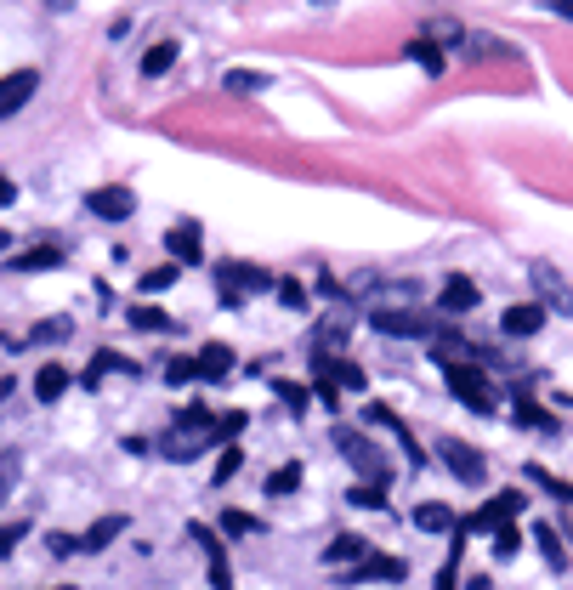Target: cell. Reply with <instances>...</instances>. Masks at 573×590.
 Here are the masks:
<instances>
[{"label":"cell","instance_id":"1","mask_svg":"<svg viewBox=\"0 0 573 590\" xmlns=\"http://www.w3.org/2000/svg\"><path fill=\"white\" fill-rule=\"evenodd\" d=\"M210 443H222V432H216V415H210L205 403H188V409L176 415L171 432L159 437V454H165V460H193V454H205Z\"/></svg>","mask_w":573,"mask_h":590},{"label":"cell","instance_id":"2","mask_svg":"<svg viewBox=\"0 0 573 590\" xmlns=\"http://www.w3.org/2000/svg\"><path fill=\"white\" fill-rule=\"evenodd\" d=\"M335 449L347 454V466L358 471L369 488H386V483H392V460H386V454L375 449L364 432H352V426H335Z\"/></svg>","mask_w":573,"mask_h":590},{"label":"cell","instance_id":"3","mask_svg":"<svg viewBox=\"0 0 573 590\" xmlns=\"http://www.w3.org/2000/svg\"><path fill=\"white\" fill-rule=\"evenodd\" d=\"M369 324L381 335H415V341H437V318L432 313H415V307H375L369 313Z\"/></svg>","mask_w":573,"mask_h":590},{"label":"cell","instance_id":"4","mask_svg":"<svg viewBox=\"0 0 573 590\" xmlns=\"http://www.w3.org/2000/svg\"><path fill=\"white\" fill-rule=\"evenodd\" d=\"M443 375H449V392L460 403H466L471 415H494V392H488V375L471 364H443Z\"/></svg>","mask_w":573,"mask_h":590},{"label":"cell","instance_id":"5","mask_svg":"<svg viewBox=\"0 0 573 590\" xmlns=\"http://www.w3.org/2000/svg\"><path fill=\"white\" fill-rule=\"evenodd\" d=\"M216 284H222V301H227V307H239L244 295L273 290V273H261V267H244V261H222V267H216Z\"/></svg>","mask_w":573,"mask_h":590},{"label":"cell","instance_id":"6","mask_svg":"<svg viewBox=\"0 0 573 590\" xmlns=\"http://www.w3.org/2000/svg\"><path fill=\"white\" fill-rule=\"evenodd\" d=\"M437 454H443V466L454 471V477H460V483H483L488 477V466H483V454L471 449V443H460V437H443V443H437Z\"/></svg>","mask_w":573,"mask_h":590},{"label":"cell","instance_id":"7","mask_svg":"<svg viewBox=\"0 0 573 590\" xmlns=\"http://www.w3.org/2000/svg\"><path fill=\"white\" fill-rule=\"evenodd\" d=\"M35 91H40V74H35V69H12V74H0V120L23 114Z\"/></svg>","mask_w":573,"mask_h":590},{"label":"cell","instance_id":"8","mask_svg":"<svg viewBox=\"0 0 573 590\" xmlns=\"http://www.w3.org/2000/svg\"><path fill=\"white\" fill-rule=\"evenodd\" d=\"M522 505H528V500H522L517 488H511V494H500V500H488L483 511H477V517H466L460 528H466V534H483V528H488V534H500L505 517H522Z\"/></svg>","mask_w":573,"mask_h":590},{"label":"cell","instance_id":"9","mask_svg":"<svg viewBox=\"0 0 573 590\" xmlns=\"http://www.w3.org/2000/svg\"><path fill=\"white\" fill-rule=\"evenodd\" d=\"M188 534H193V545H199V551H205V562H210V590H233V568H227V551H222V539L210 534L205 522H193Z\"/></svg>","mask_w":573,"mask_h":590},{"label":"cell","instance_id":"10","mask_svg":"<svg viewBox=\"0 0 573 590\" xmlns=\"http://www.w3.org/2000/svg\"><path fill=\"white\" fill-rule=\"evenodd\" d=\"M313 375H318V386H330V392H358L364 386V369L358 364H347V358H324V352H313Z\"/></svg>","mask_w":573,"mask_h":590},{"label":"cell","instance_id":"11","mask_svg":"<svg viewBox=\"0 0 573 590\" xmlns=\"http://www.w3.org/2000/svg\"><path fill=\"white\" fill-rule=\"evenodd\" d=\"M86 205H91V216H103V222H125V216L137 210V193L131 188H91Z\"/></svg>","mask_w":573,"mask_h":590},{"label":"cell","instance_id":"12","mask_svg":"<svg viewBox=\"0 0 573 590\" xmlns=\"http://www.w3.org/2000/svg\"><path fill=\"white\" fill-rule=\"evenodd\" d=\"M165 250H171L182 267H199V261H205V233H199V222H176L171 233H165Z\"/></svg>","mask_w":573,"mask_h":590},{"label":"cell","instance_id":"13","mask_svg":"<svg viewBox=\"0 0 573 590\" xmlns=\"http://www.w3.org/2000/svg\"><path fill=\"white\" fill-rule=\"evenodd\" d=\"M347 579H352V585H358V579H386V585H403V579H409V562H398V556H375V551H369L364 562H358V568H347Z\"/></svg>","mask_w":573,"mask_h":590},{"label":"cell","instance_id":"14","mask_svg":"<svg viewBox=\"0 0 573 590\" xmlns=\"http://www.w3.org/2000/svg\"><path fill=\"white\" fill-rule=\"evenodd\" d=\"M477 301H483V295H477V284H471L466 273H449V278H443V295H437V307H443V313H471Z\"/></svg>","mask_w":573,"mask_h":590},{"label":"cell","instance_id":"15","mask_svg":"<svg viewBox=\"0 0 573 590\" xmlns=\"http://www.w3.org/2000/svg\"><path fill=\"white\" fill-rule=\"evenodd\" d=\"M534 284H539V295L551 301L556 313H568V318H573V290L562 284V273H556V267H545V261H534Z\"/></svg>","mask_w":573,"mask_h":590},{"label":"cell","instance_id":"16","mask_svg":"<svg viewBox=\"0 0 573 590\" xmlns=\"http://www.w3.org/2000/svg\"><path fill=\"white\" fill-rule=\"evenodd\" d=\"M500 324H505V335H517V341H522V335H539V330H545V307H539V301L505 307V318H500Z\"/></svg>","mask_w":573,"mask_h":590},{"label":"cell","instance_id":"17","mask_svg":"<svg viewBox=\"0 0 573 590\" xmlns=\"http://www.w3.org/2000/svg\"><path fill=\"white\" fill-rule=\"evenodd\" d=\"M63 341H74V318L69 313L40 318L35 330H29V347H63Z\"/></svg>","mask_w":573,"mask_h":590},{"label":"cell","instance_id":"18","mask_svg":"<svg viewBox=\"0 0 573 590\" xmlns=\"http://www.w3.org/2000/svg\"><path fill=\"white\" fill-rule=\"evenodd\" d=\"M12 273H46V267H63V250L57 244H40V250H23V256L6 261Z\"/></svg>","mask_w":573,"mask_h":590},{"label":"cell","instance_id":"19","mask_svg":"<svg viewBox=\"0 0 573 590\" xmlns=\"http://www.w3.org/2000/svg\"><path fill=\"white\" fill-rule=\"evenodd\" d=\"M103 375H137V364H131V358H120V352H97V358H91V369L80 375V386H97Z\"/></svg>","mask_w":573,"mask_h":590},{"label":"cell","instance_id":"20","mask_svg":"<svg viewBox=\"0 0 573 590\" xmlns=\"http://www.w3.org/2000/svg\"><path fill=\"white\" fill-rule=\"evenodd\" d=\"M69 369H63V364H46V369H40V375H35V398L40 403H57V398H63V392H69Z\"/></svg>","mask_w":573,"mask_h":590},{"label":"cell","instance_id":"21","mask_svg":"<svg viewBox=\"0 0 573 590\" xmlns=\"http://www.w3.org/2000/svg\"><path fill=\"white\" fill-rule=\"evenodd\" d=\"M454 522H460V517H454L449 505H437V500L415 505V528H426V534H449Z\"/></svg>","mask_w":573,"mask_h":590},{"label":"cell","instance_id":"22","mask_svg":"<svg viewBox=\"0 0 573 590\" xmlns=\"http://www.w3.org/2000/svg\"><path fill=\"white\" fill-rule=\"evenodd\" d=\"M120 534H125V517H97V528L80 534V551H103V545H114Z\"/></svg>","mask_w":573,"mask_h":590},{"label":"cell","instance_id":"23","mask_svg":"<svg viewBox=\"0 0 573 590\" xmlns=\"http://www.w3.org/2000/svg\"><path fill=\"white\" fill-rule=\"evenodd\" d=\"M534 545H539V556H545V568H568V556H562V539H556V528L551 522H534Z\"/></svg>","mask_w":573,"mask_h":590},{"label":"cell","instance_id":"24","mask_svg":"<svg viewBox=\"0 0 573 590\" xmlns=\"http://www.w3.org/2000/svg\"><path fill=\"white\" fill-rule=\"evenodd\" d=\"M227 369H233V352H227L222 341H210V347L199 352V381H222Z\"/></svg>","mask_w":573,"mask_h":590},{"label":"cell","instance_id":"25","mask_svg":"<svg viewBox=\"0 0 573 590\" xmlns=\"http://www.w3.org/2000/svg\"><path fill=\"white\" fill-rule=\"evenodd\" d=\"M409 57H415V63H420L426 74H443V69H449V57H443V46H437V40H426V35H420V40H409Z\"/></svg>","mask_w":573,"mask_h":590},{"label":"cell","instance_id":"26","mask_svg":"<svg viewBox=\"0 0 573 590\" xmlns=\"http://www.w3.org/2000/svg\"><path fill=\"white\" fill-rule=\"evenodd\" d=\"M364 556H369L364 539H358V534H341L330 551H324V562H330V568H341V562H364Z\"/></svg>","mask_w":573,"mask_h":590},{"label":"cell","instance_id":"27","mask_svg":"<svg viewBox=\"0 0 573 590\" xmlns=\"http://www.w3.org/2000/svg\"><path fill=\"white\" fill-rule=\"evenodd\" d=\"M517 426H539V432H556V420L528 398V386H517Z\"/></svg>","mask_w":573,"mask_h":590},{"label":"cell","instance_id":"28","mask_svg":"<svg viewBox=\"0 0 573 590\" xmlns=\"http://www.w3.org/2000/svg\"><path fill=\"white\" fill-rule=\"evenodd\" d=\"M171 63H176V40H159V46H148V57H142V74L159 80V74H171Z\"/></svg>","mask_w":573,"mask_h":590},{"label":"cell","instance_id":"29","mask_svg":"<svg viewBox=\"0 0 573 590\" xmlns=\"http://www.w3.org/2000/svg\"><path fill=\"white\" fill-rule=\"evenodd\" d=\"M131 330H148V335H171L176 318H165L159 307H131Z\"/></svg>","mask_w":573,"mask_h":590},{"label":"cell","instance_id":"30","mask_svg":"<svg viewBox=\"0 0 573 590\" xmlns=\"http://www.w3.org/2000/svg\"><path fill=\"white\" fill-rule=\"evenodd\" d=\"M301 488V466L290 460V466H278L273 477H267V494H296Z\"/></svg>","mask_w":573,"mask_h":590},{"label":"cell","instance_id":"31","mask_svg":"<svg viewBox=\"0 0 573 590\" xmlns=\"http://www.w3.org/2000/svg\"><path fill=\"white\" fill-rule=\"evenodd\" d=\"M273 386H278V398H284L290 415H307V386H296V381H273Z\"/></svg>","mask_w":573,"mask_h":590},{"label":"cell","instance_id":"32","mask_svg":"<svg viewBox=\"0 0 573 590\" xmlns=\"http://www.w3.org/2000/svg\"><path fill=\"white\" fill-rule=\"evenodd\" d=\"M176 284V261H165V267H154V273H142V290L159 295V290H171Z\"/></svg>","mask_w":573,"mask_h":590},{"label":"cell","instance_id":"33","mask_svg":"<svg viewBox=\"0 0 573 590\" xmlns=\"http://www.w3.org/2000/svg\"><path fill=\"white\" fill-rule=\"evenodd\" d=\"M165 381H171V386L199 381V358H171V364H165Z\"/></svg>","mask_w":573,"mask_h":590},{"label":"cell","instance_id":"34","mask_svg":"<svg viewBox=\"0 0 573 590\" xmlns=\"http://www.w3.org/2000/svg\"><path fill=\"white\" fill-rule=\"evenodd\" d=\"M347 505H364V511H381V505H386V488H369V483H358V488L347 494Z\"/></svg>","mask_w":573,"mask_h":590},{"label":"cell","instance_id":"35","mask_svg":"<svg viewBox=\"0 0 573 590\" xmlns=\"http://www.w3.org/2000/svg\"><path fill=\"white\" fill-rule=\"evenodd\" d=\"M273 290H278V301H284V307H307V290H301L296 278H278Z\"/></svg>","mask_w":573,"mask_h":590},{"label":"cell","instance_id":"36","mask_svg":"<svg viewBox=\"0 0 573 590\" xmlns=\"http://www.w3.org/2000/svg\"><path fill=\"white\" fill-rule=\"evenodd\" d=\"M261 86H267V74H227V91H244V97H250V91H261Z\"/></svg>","mask_w":573,"mask_h":590},{"label":"cell","instance_id":"37","mask_svg":"<svg viewBox=\"0 0 573 590\" xmlns=\"http://www.w3.org/2000/svg\"><path fill=\"white\" fill-rule=\"evenodd\" d=\"M517 545H522V534L511 528V522H505L500 534H494V556H517Z\"/></svg>","mask_w":573,"mask_h":590},{"label":"cell","instance_id":"38","mask_svg":"<svg viewBox=\"0 0 573 590\" xmlns=\"http://www.w3.org/2000/svg\"><path fill=\"white\" fill-rule=\"evenodd\" d=\"M12 483H18V454H0V500L12 494Z\"/></svg>","mask_w":573,"mask_h":590},{"label":"cell","instance_id":"39","mask_svg":"<svg viewBox=\"0 0 573 590\" xmlns=\"http://www.w3.org/2000/svg\"><path fill=\"white\" fill-rule=\"evenodd\" d=\"M239 466H244V454H239V449H222V460H216V483H227V477H233Z\"/></svg>","mask_w":573,"mask_h":590},{"label":"cell","instance_id":"40","mask_svg":"<svg viewBox=\"0 0 573 590\" xmlns=\"http://www.w3.org/2000/svg\"><path fill=\"white\" fill-rule=\"evenodd\" d=\"M466 52L471 57H494V52H505L500 40H488V35H466Z\"/></svg>","mask_w":573,"mask_h":590},{"label":"cell","instance_id":"41","mask_svg":"<svg viewBox=\"0 0 573 590\" xmlns=\"http://www.w3.org/2000/svg\"><path fill=\"white\" fill-rule=\"evenodd\" d=\"M244 420H250L244 409H227V415H216V432H222V437H233V432H244Z\"/></svg>","mask_w":573,"mask_h":590},{"label":"cell","instance_id":"42","mask_svg":"<svg viewBox=\"0 0 573 590\" xmlns=\"http://www.w3.org/2000/svg\"><path fill=\"white\" fill-rule=\"evenodd\" d=\"M222 528H227V534H250V528H256V517H250V511H227Z\"/></svg>","mask_w":573,"mask_h":590},{"label":"cell","instance_id":"43","mask_svg":"<svg viewBox=\"0 0 573 590\" xmlns=\"http://www.w3.org/2000/svg\"><path fill=\"white\" fill-rule=\"evenodd\" d=\"M18 539H23V522H6V528H0V562H6V551H12Z\"/></svg>","mask_w":573,"mask_h":590},{"label":"cell","instance_id":"44","mask_svg":"<svg viewBox=\"0 0 573 590\" xmlns=\"http://www.w3.org/2000/svg\"><path fill=\"white\" fill-rule=\"evenodd\" d=\"M46 551H52V556H69V551H80V539H69V534H52V539H46Z\"/></svg>","mask_w":573,"mask_h":590},{"label":"cell","instance_id":"45","mask_svg":"<svg viewBox=\"0 0 573 590\" xmlns=\"http://www.w3.org/2000/svg\"><path fill=\"white\" fill-rule=\"evenodd\" d=\"M12 199H18V188H12V182L0 176V205H12Z\"/></svg>","mask_w":573,"mask_h":590},{"label":"cell","instance_id":"46","mask_svg":"<svg viewBox=\"0 0 573 590\" xmlns=\"http://www.w3.org/2000/svg\"><path fill=\"white\" fill-rule=\"evenodd\" d=\"M6 244H12V233H0V250H6Z\"/></svg>","mask_w":573,"mask_h":590},{"label":"cell","instance_id":"47","mask_svg":"<svg viewBox=\"0 0 573 590\" xmlns=\"http://www.w3.org/2000/svg\"><path fill=\"white\" fill-rule=\"evenodd\" d=\"M57 590H74V585H57Z\"/></svg>","mask_w":573,"mask_h":590}]
</instances>
